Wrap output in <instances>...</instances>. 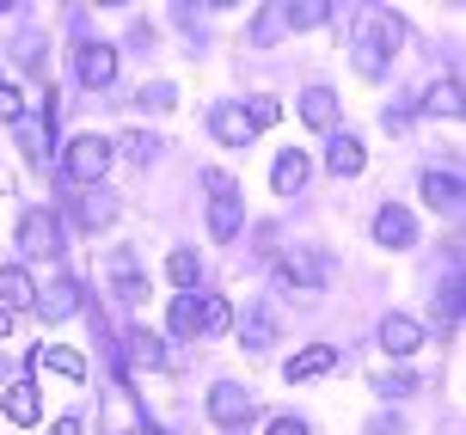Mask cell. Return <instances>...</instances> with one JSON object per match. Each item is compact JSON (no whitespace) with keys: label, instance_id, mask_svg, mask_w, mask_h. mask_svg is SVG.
<instances>
[{"label":"cell","instance_id":"1","mask_svg":"<svg viewBox=\"0 0 466 435\" xmlns=\"http://www.w3.org/2000/svg\"><path fill=\"white\" fill-rule=\"evenodd\" d=\"M239 221H246V208H239V197H233V184L221 178V172H209V233L215 239H233Z\"/></svg>","mask_w":466,"mask_h":435},{"label":"cell","instance_id":"2","mask_svg":"<svg viewBox=\"0 0 466 435\" xmlns=\"http://www.w3.org/2000/svg\"><path fill=\"white\" fill-rule=\"evenodd\" d=\"M105 166H111V141H105V136H80V141L68 147V178H74V184L105 178Z\"/></svg>","mask_w":466,"mask_h":435},{"label":"cell","instance_id":"3","mask_svg":"<svg viewBox=\"0 0 466 435\" xmlns=\"http://www.w3.org/2000/svg\"><path fill=\"white\" fill-rule=\"evenodd\" d=\"M209 417L221 423V430H239V423H252V392L233 387V380H221V387L209 392Z\"/></svg>","mask_w":466,"mask_h":435},{"label":"cell","instance_id":"4","mask_svg":"<svg viewBox=\"0 0 466 435\" xmlns=\"http://www.w3.org/2000/svg\"><path fill=\"white\" fill-rule=\"evenodd\" d=\"M19 252L25 258H56V252H62V239H56V215H44V208L25 215V221H19Z\"/></svg>","mask_w":466,"mask_h":435},{"label":"cell","instance_id":"5","mask_svg":"<svg viewBox=\"0 0 466 435\" xmlns=\"http://www.w3.org/2000/svg\"><path fill=\"white\" fill-rule=\"evenodd\" d=\"M418 344H423L418 319H405V313H387V319H380V349H387V356H411Z\"/></svg>","mask_w":466,"mask_h":435},{"label":"cell","instance_id":"6","mask_svg":"<svg viewBox=\"0 0 466 435\" xmlns=\"http://www.w3.org/2000/svg\"><path fill=\"white\" fill-rule=\"evenodd\" d=\"M374 239H380V246H393V252H405V246H411V239H418V221H411V215H405V208H380V215H374Z\"/></svg>","mask_w":466,"mask_h":435},{"label":"cell","instance_id":"7","mask_svg":"<svg viewBox=\"0 0 466 435\" xmlns=\"http://www.w3.org/2000/svg\"><path fill=\"white\" fill-rule=\"evenodd\" d=\"M74 68H80V80H86V86H111V80H116V49L111 44H86Z\"/></svg>","mask_w":466,"mask_h":435},{"label":"cell","instance_id":"8","mask_svg":"<svg viewBox=\"0 0 466 435\" xmlns=\"http://www.w3.org/2000/svg\"><path fill=\"white\" fill-rule=\"evenodd\" d=\"M74 307H80V282H68V276H56L44 295H37V313H44L49 325H56V319H68Z\"/></svg>","mask_w":466,"mask_h":435},{"label":"cell","instance_id":"9","mask_svg":"<svg viewBox=\"0 0 466 435\" xmlns=\"http://www.w3.org/2000/svg\"><path fill=\"white\" fill-rule=\"evenodd\" d=\"M209 123H215V136L228 141V147H246V141L258 136V123H252V111H233V105H221V111H215Z\"/></svg>","mask_w":466,"mask_h":435},{"label":"cell","instance_id":"10","mask_svg":"<svg viewBox=\"0 0 466 435\" xmlns=\"http://www.w3.org/2000/svg\"><path fill=\"white\" fill-rule=\"evenodd\" d=\"M362 160H369V154H362V141H356V136H331L326 166L338 172V178H356V172H362Z\"/></svg>","mask_w":466,"mask_h":435},{"label":"cell","instance_id":"11","mask_svg":"<svg viewBox=\"0 0 466 435\" xmlns=\"http://www.w3.org/2000/svg\"><path fill=\"white\" fill-rule=\"evenodd\" d=\"M387 37H393V25H369V37H362V44H356V68L362 74H380V62H387Z\"/></svg>","mask_w":466,"mask_h":435},{"label":"cell","instance_id":"12","mask_svg":"<svg viewBox=\"0 0 466 435\" xmlns=\"http://www.w3.org/2000/svg\"><path fill=\"white\" fill-rule=\"evenodd\" d=\"M31 300H37V288H31V276H25L19 264H6V270H0V307L13 313V307H31Z\"/></svg>","mask_w":466,"mask_h":435},{"label":"cell","instance_id":"13","mask_svg":"<svg viewBox=\"0 0 466 435\" xmlns=\"http://www.w3.org/2000/svg\"><path fill=\"white\" fill-rule=\"evenodd\" d=\"M31 368H56V374H68V380H86V356H74V349H62V344L37 349V356H31Z\"/></svg>","mask_w":466,"mask_h":435},{"label":"cell","instance_id":"14","mask_svg":"<svg viewBox=\"0 0 466 435\" xmlns=\"http://www.w3.org/2000/svg\"><path fill=\"white\" fill-rule=\"evenodd\" d=\"M338 362V349L331 344H307L295 362H289V380H313V374H326V368Z\"/></svg>","mask_w":466,"mask_h":435},{"label":"cell","instance_id":"15","mask_svg":"<svg viewBox=\"0 0 466 435\" xmlns=\"http://www.w3.org/2000/svg\"><path fill=\"white\" fill-rule=\"evenodd\" d=\"M270 338H277L270 307H252V313H246V325H239V344H246V349H270Z\"/></svg>","mask_w":466,"mask_h":435},{"label":"cell","instance_id":"16","mask_svg":"<svg viewBox=\"0 0 466 435\" xmlns=\"http://www.w3.org/2000/svg\"><path fill=\"white\" fill-rule=\"evenodd\" d=\"M228 325H233V307H228V300H221V295L197 300V331H203V338H221Z\"/></svg>","mask_w":466,"mask_h":435},{"label":"cell","instance_id":"17","mask_svg":"<svg viewBox=\"0 0 466 435\" xmlns=\"http://www.w3.org/2000/svg\"><path fill=\"white\" fill-rule=\"evenodd\" d=\"M270 184H277V190H301V184H307V154H295V147H289V154H277Z\"/></svg>","mask_w":466,"mask_h":435},{"label":"cell","instance_id":"18","mask_svg":"<svg viewBox=\"0 0 466 435\" xmlns=\"http://www.w3.org/2000/svg\"><path fill=\"white\" fill-rule=\"evenodd\" d=\"M301 116L307 123H313V129H331V123H338V98H331V92H301Z\"/></svg>","mask_w":466,"mask_h":435},{"label":"cell","instance_id":"19","mask_svg":"<svg viewBox=\"0 0 466 435\" xmlns=\"http://www.w3.org/2000/svg\"><path fill=\"white\" fill-rule=\"evenodd\" d=\"M282 270L301 276V288H319V282H326V258H319V252H289V258H282Z\"/></svg>","mask_w":466,"mask_h":435},{"label":"cell","instance_id":"20","mask_svg":"<svg viewBox=\"0 0 466 435\" xmlns=\"http://www.w3.org/2000/svg\"><path fill=\"white\" fill-rule=\"evenodd\" d=\"M166 331L172 338H197V295H178L166 307Z\"/></svg>","mask_w":466,"mask_h":435},{"label":"cell","instance_id":"21","mask_svg":"<svg viewBox=\"0 0 466 435\" xmlns=\"http://www.w3.org/2000/svg\"><path fill=\"white\" fill-rule=\"evenodd\" d=\"M423 197L436 208H461V178H454V172H430V178H423Z\"/></svg>","mask_w":466,"mask_h":435},{"label":"cell","instance_id":"22","mask_svg":"<svg viewBox=\"0 0 466 435\" xmlns=\"http://www.w3.org/2000/svg\"><path fill=\"white\" fill-rule=\"evenodd\" d=\"M6 417H13V423H37V387H6Z\"/></svg>","mask_w":466,"mask_h":435},{"label":"cell","instance_id":"23","mask_svg":"<svg viewBox=\"0 0 466 435\" xmlns=\"http://www.w3.org/2000/svg\"><path fill=\"white\" fill-rule=\"evenodd\" d=\"M166 276H172V282H178V288L190 295V282L203 276V264H197V252H185V246H178V252L166 258Z\"/></svg>","mask_w":466,"mask_h":435},{"label":"cell","instance_id":"24","mask_svg":"<svg viewBox=\"0 0 466 435\" xmlns=\"http://www.w3.org/2000/svg\"><path fill=\"white\" fill-rule=\"evenodd\" d=\"M111 276H116V295H129V300H141V295H147L141 270H129V264H111Z\"/></svg>","mask_w":466,"mask_h":435},{"label":"cell","instance_id":"25","mask_svg":"<svg viewBox=\"0 0 466 435\" xmlns=\"http://www.w3.org/2000/svg\"><path fill=\"white\" fill-rule=\"evenodd\" d=\"M129 356H136L141 368H154V362H160V344H154V331H136V338H129Z\"/></svg>","mask_w":466,"mask_h":435},{"label":"cell","instance_id":"26","mask_svg":"<svg viewBox=\"0 0 466 435\" xmlns=\"http://www.w3.org/2000/svg\"><path fill=\"white\" fill-rule=\"evenodd\" d=\"M25 116V92L19 86H0V123H19Z\"/></svg>","mask_w":466,"mask_h":435},{"label":"cell","instance_id":"27","mask_svg":"<svg viewBox=\"0 0 466 435\" xmlns=\"http://www.w3.org/2000/svg\"><path fill=\"white\" fill-rule=\"evenodd\" d=\"M80 215H86L93 228H105V221L116 215V203H111V197H93V203H80Z\"/></svg>","mask_w":466,"mask_h":435},{"label":"cell","instance_id":"28","mask_svg":"<svg viewBox=\"0 0 466 435\" xmlns=\"http://www.w3.org/2000/svg\"><path fill=\"white\" fill-rule=\"evenodd\" d=\"M141 105H147V111H172V86H147V92H141Z\"/></svg>","mask_w":466,"mask_h":435},{"label":"cell","instance_id":"29","mask_svg":"<svg viewBox=\"0 0 466 435\" xmlns=\"http://www.w3.org/2000/svg\"><path fill=\"white\" fill-rule=\"evenodd\" d=\"M289 19L295 25H319V19H331V6H289Z\"/></svg>","mask_w":466,"mask_h":435},{"label":"cell","instance_id":"30","mask_svg":"<svg viewBox=\"0 0 466 435\" xmlns=\"http://www.w3.org/2000/svg\"><path fill=\"white\" fill-rule=\"evenodd\" d=\"M264 435H307V423H301V417H270V430H264Z\"/></svg>","mask_w":466,"mask_h":435},{"label":"cell","instance_id":"31","mask_svg":"<svg viewBox=\"0 0 466 435\" xmlns=\"http://www.w3.org/2000/svg\"><path fill=\"white\" fill-rule=\"evenodd\" d=\"M418 387V380H411V374H387V380H380V392H393V399H405V392Z\"/></svg>","mask_w":466,"mask_h":435},{"label":"cell","instance_id":"32","mask_svg":"<svg viewBox=\"0 0 466 435\" xmlns=\"http://www.w3.org/2000/svg\"><path fill=\"white\" fill-rule=\"evenodd\" d=\"M49 435H80V417H62V423H56Z\"/></svg>","mask_w":466,"mask_h":435},{"label":"cell","instance_id":"33","mask_svg":"<svg viewBox=\"0 0 466 435\" xmlns=\"http://www.w3.org/2000/svg\"><path fill=\"white\" fill-rule=\"evenodd\" d=\"M6 331H13V313H6V307H0V338H6Z\"/></svg>","mask_w":466,"mask_h":435}]
</instances>
